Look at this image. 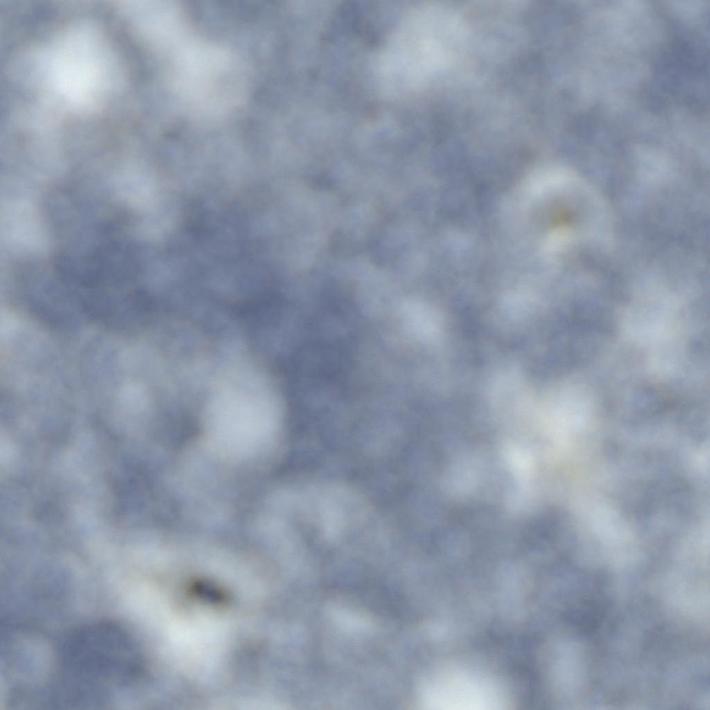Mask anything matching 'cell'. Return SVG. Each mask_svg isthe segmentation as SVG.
Returning <instances> with one entry per match:
<instances>
[{"mask_svg":"<svg viewBox=\"0 0 710 710\" xmlns=\"http://www.w3.org/2000/svg\"><path fill=\"white\" fill-rule=\"evenodd\" d=\"M433 704L447 709H490L498 704L495 693L485 683L469 676H447L433 692Z\"/></svg>","mask_w":710,"mask_h":710,"instance_id":"2","label":"cell"},{"mask_svg":"<svg viewBox=\"0 0 710 710\" xmlns=\"http://www.w3.org/2000/svg\"><path fill=\"white\" fill-rule=\"evenodd\" d=\"M459 26L450 13L423 7L407 16L386 44L378 73L390 92L415 87L440 71L451 60Z\"/></svg>","mask_w":710,"mask_h":710,"instance_id":"1","label":"cell"}]
</instances>
